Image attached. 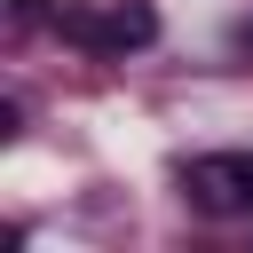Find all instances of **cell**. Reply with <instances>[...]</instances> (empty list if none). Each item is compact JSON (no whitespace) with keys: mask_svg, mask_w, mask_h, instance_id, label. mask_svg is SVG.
Instances as JSON below:
<instances>
[{"mask_svg":"<svg viewBox=\"0 0 253 253\" xmlns=\"http://www.w3.org/2000/svg\"><path fill=\"white\" fill-rule=\"evenodd\" d=\"M47 24L87 55H134V47L158 40V8L150 0H63V8H47Z\"/></svg>","mask_w":253,"mask_h":253,"instance_id":"obj_1","label":"cell"},{"mask_svg":"<svg viewBox=\"0 0 253 253\" xmlns=\"http://www.w3.org/2000/svg\"><path fill=\"white\" fill-rule=\"evenodd\" d=\"M182 190L198 213H253V150H206L182 166Z\"/></svg>","mask_w":253,"mask_h":253,"instance_id":"obj_2","label":"cell"},{"mask_svg":"<svg viewBox=\"0 0 253 253\" xmlns=\"http://www.w3.org/2000/svg\"><path fill=\"white\" fill-rule=\"evenodd\" d=\"M245 40H253V32H245Z\"/></svg>","mask_w":253,"mask_h":253,"instance_id":"obj_3","label":"cell"}]
</instances>
